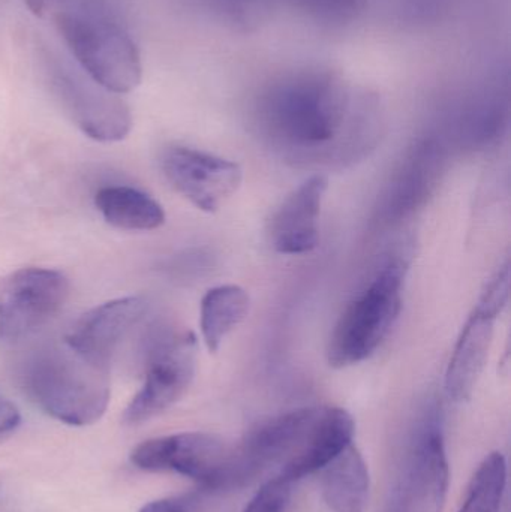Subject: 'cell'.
Wrapping results in <instances>:
<instances>
[{
    "instance_id": "obj_22",
    "label": "cell",
    "mask_w": 511,
    "mask_h": 512,
    "mask_svg": "<svg viewBox=\"0 0 511 512\" xmlns=\"http://www.w3.org/2000/svg\"><path fill=\"white\" fill-rule=\"evenodd\" d=\"M26 2L27 8L33 12L35 15H41L44 12L45 6H47L48 2L51 0H24Z\"/></svg>"
},
{
    "instance_id": "obj_12",
    "label": "cell",
    "mask_w": 511,
    "mask_h": 512,
    "mask_svg": "<svg viewBox=\"0 0 511 512\" xmlns=\"http://www.w3.org/2000/svg\"><path fill=\"white\" fill-rule=\"evenodd\" d=\"M329 182L315 174L294 189L270 221L269 239L282 255H305L320 242V215Z\"/></svg>"
},
{
    "instance_id": "obj_10",
    "label": "cell",
    "mask_w": 511,
    "mask_h": 512,
    "mask_svg": "<svg viewBox=\"0 0 511 512\" xmlns=\"http://www.w3.org/2000/svg\"><path fill=\"white\" fill-rule=\"evenodd\" d=\"M170 185L201 212L215 213L242 185L236 162L189 147H170L162 158Z\"/></svg>"
},
{
    "instance_id": "obj_11",
    "label": "cell",
    "mask_w": 511,
    "mask_h": 512,
    "mask_svg": "<svg viewBox=\"0 0 511 512\" xmlns=\"http://www.w3.org/2000/svg\"><path fill=\"white\" fill-rule=\"evenodd\" d=\"M146 310L147 301L137 295L107 301L84 313L63 340L90 363L111 369L120 342Z\"/></svg>"
},
{
    "instance_id": "obj_4",
    "label": "cell",
    "mask_w": 511,
    "mask_h": 512,
    "mask_svg": "<svg viewBox=\"0 0 511 512\" xmlns=\"http://www.w3.org/2000/svg\"><path fill=\"white\" fill-rule=\"evenodd\" d=\"M141 471L173 472L207 492L242 489L251 483L239 445L210 433L186 432L149 439L131 453Z\"/></svg>"
},
{
    "instance_id": "obj_5",
    "label": "cell",
    "mask_w": 511,
    "mask_h": 512,
    "mask_svg": "<svg viewBox=\"0 0 511 512\" xmlns=\"http://www.w3.org/2000/svg\"><path fill=\"white\" fill-rule=\"evenodd\" d=\"M449 484L443 411L432 400L410 429L384 512H443Z\"/></svg>"
},
{
    "instance_id": "obj_2",
    "label": "cell",
    "mask_w": 511,
    "mask_h": 512,
    "mask_svg": "<svg viewBox=\"0 0 511 512\" xmlns=\"http://www.w3.org/2000/svg\"><path fill=\"white\" fill-rule=\"evenodd\" d=\"M18 379L41 411L68 426L95 424L110 403V369L90 363L65 340L30 352L18 369Z\"/></svg>"
},
{
    "instance_id": "obj_21",
    "label": "cell",
    "mask_w": 511,
    "mask_h": 512,
    "mask_svg": "<svg viewBox=\"0 0 511 512\" xmlns=\"http://www.w3.org/2000/svg\"><path fill=\"white\" fill-rule=\"evenodd\" d=\"M21 423V415L12 403L0 399V442L8 439Z\"/></svg>"
},
{
    "instance_id": "obj_13",
    "label": "cell",
    "mask_w": 511,
    "mask_h": 512,
    "mask_svg": "<svg viewBox=\"0 0 511 512\" xmlns=\"http://www.w3.org/2000/svg\"><path fill=\"white\" fill-rule=\"evenodd\" d=\"M501 313L479 301L465 322L446 372V393L453 402L471 399L488 363L495 322Z\"/></svg>"
},
{
    "instance_id": "obj_8",
    "label": "cell",
    "mask_w": 511,
    "mask_h": 512,
    "mask_svg": "<svg viewBox=\"0 0 511 512\" xmlns=\"http://www.w3.org/2000/svg\"><path fill=\"white\" fill-rule=\"evenodd\" d=\"M45 74L63 110L87 137L114 143L131 132V111L119 95L108 92L92 78L86 80L51 54L45 56Z\"/></svg>"
},
{
    "instance_id": "obj_9",
    "label": "cell",
    "mask_w": 511,
    "mask_h": 512,
    "mask_svg": "<svg viewBox=\"0 0 511 512\" xmlns=\"http://www.w3.org/2000/svg\"><path fill=\"white\" fill-rule=\"evenodd\" d=\"M69 294L65 274L51 268H21L0 288V339L17 343L59 313Z\"/></svg>"
},
{
    "instance_id": "obj_15",
    "label": "cell",
    "mask_w": 511,
    "mask_h": 512,
    "mask_svg": "<svg viewBox=\"0 0 511 512\" xmlns=\"http://www.w3.org/2000/svg\"><path fill=\"white\" fill-rule=\"evenodd\" d=\"M95 206L105 222L119 230L152 231L165 222L161 204L131 186L99 189L95 195Z\"/></svg>"
},
{
    "instance_id": "obj_18",
    "label": "cell",
    "mask_w": 511,
    "mask_h": 512,
    "mask_svg": "<svg viewBox=\"0 0 511 512\" xmlns=\"http://www.w3.org/2000/svg\"><path fill=\"white\" fill-rule=\"evenodd\" d=\"M297 8L326 23H345L362 11L365 0H291Z\"/></svg>"
},
{
    "instance_id": "obj_3",
    "label": "cell",
    "mask_w": 511,
    "mask_h": 512,
    "mask_svg": "<svg viewBox=\"0 0 511 512\" xmlns=\"http://www.w3.org/2000/svg\"><path fill=\"white\" fill-rule=\"evenodd\" d=\"M408 268L410 261L405 254L389 255L378 265L333 328L327 348L330 366H356L383 345L401 315Z\"/></svg>"
},
{
    "instance_id": "obj_14",
    "label": "cell",
    "mask_w": 511,
    "mask_h": 512,
    "mask_svg": "<svg viewBox=\"0 0 511 512\" xmlns=\"http://www.w3.org/2000/svg\"><path fill=\"white\" fill-rule=\"evenodd\" d=\"M321 496L332 512H365L371 475L356 445L351 444L321 469Z\"/></svg>"
},
{
    "instance_id": "obj_20",
    "label": "cell",
    "mask_w": 511,
    "mask_h": 512,
    "mask_svg": "<svg viewBox=\"0 0 511 512\" xmlns=\"http://www.w3.org/2000/svg\"><path fill=\"white\" fill-rule=\"evenodd\" d=\"M200 498L194 495L173 496V498L158 499L144 505L140 512H198Z\"/></svg>"
},
{
    "instance_id": "obj_16",
    "label": "cell",
    "mask_w": 511,
    "mask_h": 512,
    "mask_svg": "<svg viewBox=\"0 0 511 512\" xmlns=\"http://www.w3.org/2000/svg\"><path fill=\"white\" fill-rule=\"evenodd\" d=\"M249 307L251 298L242 286L221 285L206 292L201 300L200 325L209 352L219 351L225 337L245 321Z\"/></svg>"
},
{
    "instance_id": "obj_7",
    "label": "cell",
    "mask_w": 511,
    "mask_h": 512,
    "mask_svg": "<svg viewBox=\"0 0 511 512\" xmlns=\"http://www.w3.org/2000/svg\"><path fill=\"white\" fill-rule=\"evenodd\" d=\"M144 358L143 387L123 415L131 426L158 417L185 396L197 367V339L191 331L159 325L147 337Z\"/></svg>"
},
{
    "instance_id": "obj_17",
    "label": "cell",
    "mask_w": 511,
    "mask_h": 512,
    "mask_svg": "<svg viewBox=\"0 0 511 512\" xmlns=\"http://www.w3.org/2000/svg\"><path fill=\"white\" fill-rule=\"evenodd\" d=\"M507 486V460L503 453H491L471 478L458 512H501Z\"/></svg>"
},
{
    "instance_id": "obj_19",
    "label": "cell",
    "mask_w": 511,
    "mask_h": 512,
    "mask_svg": "<svg viewBox=\"0 0 511 512\" xmlns=\"http://www.w3.org/2000/svg\"><path fill=\"white\" fill-rule=\"evenodd\" d=\"M222 14L236 26H255L266 12V0H218Z\"/></svg>"
},
{
    "instance_id": "obj_6",
    "label": "cell",
    "mask_w": 511,
    "mask_h": 512,
    "mask_svg": "<svg viewBox=\"0 0 511 512\" xmlns=\"http://www.w3.org/2000/svg\"><path fill=\"white\" fill-rule=\"evenodd\" d=\"M56 21L72 56L96 84L116 95L140 86V53L122 27L98 15L78 12H62Z\"/></svg>"
},
{
    "instance_id": "obj_1",
    "label": "cell",
    "mask_w": 511,
    "mask_h": 512,
    "mask_svg": "<svg viewBox=\"0 0 511 512\" xmlns=\"http://www.w3.org/2000/svg\"><path fill=\"white\" fill-rule=\"evenodd\" d=\"M255 123L288 161L326 167L363 158L380 132L372 101L356 98L338 75L320 69L294 72L266 87Z\"/></svg>"
}]
</instances>
